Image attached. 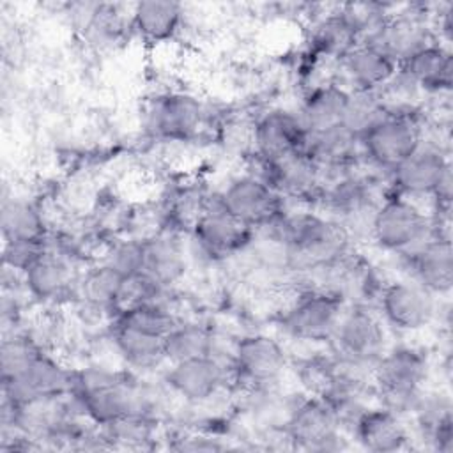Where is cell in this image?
<instances>
[{"instance_id": "6da1fadb", "label": "cell", "mask_w": 453, "mask_h": 453, "mask_svg": "<svg viewBox=\"0 0 453 453\" xmlns=\"http://www.w3.org/2000/svg\"><path fill=\"white\" fill-rule=\"evenodd\" d=\"M288 260L301 269H322L340 262L350 234L336 219L315 212H296L276 221Z\"/></svg>"}, {"instance_id": "7a4b0ae2", "label": "cell", "mask_w": 453, "mask_h": 453, "mask_svg": "<svg viewBox=\"0 0 453 453\" xmlns=\"http://www.w3.org/2000/svg\"><path fill=\"white\" fill-rule=\"evenodd\" d=\"M428 373V359L421 349L396 347L384 354L372 366V388L380 405L396 412H412L423 395V382Z\"/></svg>"}, {"instance_id": "3957f363", "label": "cell", "mask_w": 453, "mask_h": 453, "mask_svg": "<svg viewBox=\"0 0 453 453\" xmlns=\"http://www.w3.org/2000/svg\"><path fill=\"white\" fill-rule=\"evenodd\" d=\"M71 393L85 418L99 426H106L126 414L142 412L140 393L124 379L104 370L73 373Z\"/></svg>"}, {"instance_id": "277c9868", "label": "cell", "mask_w": 453, "mask_h": 453, "mask_svg": "<svg viewBox=\"0 0 453 453\" xmlns=\"http://www.w3.org/2000/svg\"><path fill=\"white\" fill-rule=\"evenodd\" d=\"M368 232L380 250L403 255L432 235V219L407 196L391 195L375 207Z\"/></svg>"}, {"instance_id": "5b68a950", "label": "cell", "mask_w": 453, "mask_h": 453, "mask_svg": "<svg viewBox=\"0 0 453 453\" xmlns=\"http://www.w3.org/2000/svg\"><path fill=\"white\" fill-rule=\"evenodd\" d=\"M334 357L349 368H372L386 350V331L380 319L365 306L342 313L331 336Z\"/></svg>"}, {"instance_id": "8992f818", "label": "cell", "mask_w": 453, "mask_h": 453, "mask_svg": "<svg viewBox=\"0 0 453 453\" xmlns=\"http://www.w3.org/2000/svg\"><path fill=\"white\" fill-rule=\"evenodd\" d=\"M414 111L388 113L361 136V154L377 168L391 172L423 142Z\"/></svg>"}, {"instance_id": "52a82bcc", "label": "cell", "mask_w": 453, "mask_h": 453, "mask_svg": "<svg viewBox=\"0 0 453 453\" xmlns=\"http://www.w3.org/2000/svg\"><path fill=\"white\" fill-rule=\"evenodd\" d=\"M216 200L232 218L250 228L269 226L283 218V196L251 173L232 179Z\"/></svg>"}, {"instance_id": "ba28073f", "label": "cell", "mask_w": 453, "mask_h": 453, "mask_svg": "<svg viewBox=\"0 0 453 453\" xmlns=\"http://www.w3.org/2000/svg\"><path fill=\"white\" fill-rule=\"evenodd\" d=\"M343 313L342 297L331 290H306L283 315V329L301 342H329Z\"/></svg>"}, {"instance_id": "9c48e42d", "label": "cell", "mask_w": 453, "mask_h": 453, "mask_svg": "<svg viewBox=\"0 0 453 453\" xmlns=\"http://www.w3.org/2000/svg\"><path fill=\"white\" fill-rule=\"evenodd\" d=\"M287 439L297 449L334 451L340 449V423L334 411L320 396H308L288 414Z\"/></svg>"}, {"instance_id": "30bf717a", "label": "cell", "mask_w": 453, "mask_h": 453, "mask_svg": "<svg viewBox=\"0 0 453 453\" xmlns=\"http://www.w3.org/2000/svg\"><path fill=\"white\" fill-rule=\"evenodd\" d=\"M4 402L21 405L37 398H55L71 393L73 372L42 350L16 375L2 379Z\"/></svg>"}, {"instance_id": "8fae6325", "label": "cell", "mask_w": 453, "mask_h": 453, "mask_svg": "<svg viewBox=\"0 0 453 453\" xmlns=\"http://www.w3.org/2000/svg\"><path fill=\"white\" fill-rule=\"evenodd\" d=\"M389 173L396 195L434 196L439 186L451 177V163L439 145L421 142L419 147Z\"/></svg>"}, {"instance_id": "7c38bea8", "label": "cell", "mask_w": 453, "mask_h": 453, "mask_svg": "<svg viewBox=\"0 0 453 453\" xmlns=\"http://www.w3.org/2000/svg\"><path fill=\"white\" fill-rule=\"evenodd\" d=\"M251 230L232 218L218 200L207 202L202 214L191 225L195 244L212 260L241 251L251 241Z\"/></svg>"}, {"instance_id": "4fadbf2b", "label": "cell", "mask_w": 453, "mask_h": 453, "mask_svg": "<svg viewBox=\"0 0 453 453\" xmlns=\"http://www.w3.org/2000/svg\"><path fill=\"white\" fill-rule=\"evenodd\" d=\"M287 366V352L283 345L262 333L246 334L237 340L232 354V368L237 377L255 386L278 380Z\"/></svg>"}, {"instance_id": "5bb4252c", "label": "cell", "mask_w": 453, "mask_h": 453, "mask_svg": "<svg viewBox=\"0 0 453 453\" xmlns=\"http://www.w3.org/2000/svg\"><path fill=\"white\" fill-rule=\"evenodd\" d=\"M308 136L299 113L283 108L265 111L253 124V149L262 159H278L306 150Z\"/></svg>"}, {"instance_id": "9a60e30c", "label": "cell", "mask_w": 453, "mask_h": 453, "mask_svg": "<svg viewBox=\"0 0 453 453\" xmlns=\"http://www.w3.org/2000/svg\"><path fill=\"white\" fill-rule=\"evenodd\" d=\"M379 304L386 324L403 333L423 329L434 317V296L411 280L388 283Z\"/></svg>"}, {"instance_id": "2e32d148", "label": "cell", "mask_w": 453, "mask_h": 453, "mask_svg": "<svg viewBox=\"0 0 453 453\" xmlns=\"http://www.w3.org/2000/svg\"><path fill=\"white\" fill-rule=\"evenodd\" d=\"M409 280L432 296H446L453 285V250L448 237L430 235L403 253Z\"/></svg>"}, {"instance_id": "e0dca14e", "label": "cell", "mask_w": 453, "mask_h": 453, "mask_svg": "<svg viewBox=\"0 0 453 453\" xmlns=\"http://www.w3.org/2000/svg\"><path fill=\"white\" fill-rule=\"evenodd\" d=\"M165 382L182 400L189 403H203L216 396L226 382L225 366L212 356L193 357L172 363Z\"/></svg>"}, {"instance_id": "ac0fdd59", "label": "cell", "mask_w": 453, "mask_h": 453, "mask_svg": "<svg viewBox=\"0 0 453 453\" xmlns=\"http://www.w3.org/2000/svg\"><path fill=\"white\" fill-rule=\"evenodd\" d=\"M365 42L379 48L396 65H402L418 50L434 42V35L425 14L400 12L388 16L380 28Z\"/></svg>"}, {"instance_id": "d6986e66", "label": "cell", "mask_w": 453, "mask_h": 453, "mask_svg": "<svg viewBox=\"0 0 453 453\" xmlns=\"http://www.w3.org/2000/svg\"><path fill=\"white\" fill-rule=\"evenodd\" d=\"M203 119L200 101L184 92H170L154 101L149 110L152 133L170 140H184L196 133Z\"/></svg>"}, {"instance_id": "ffe728a7", "label": "cell", "mask_w": 453, "mask_h": 453, "mask_svg": "<svg viewBox=\"0 0 453 453\" xmlns=\"http://www.w3.org/2000/svg\"><path fill=\"white\" fill-rule=\"evenodd\" d=\"M357 444L373 453H393L403 449L409 434L400 421V414L386 407H366L350 425Z\"/></svg>"}, {"instance_id": "44dd1931", "label": "cell", "mask_w": 453, "mask_h": 453, "mask_svg": "<svg viewBox=\"0 0 453 453\" xmlns=\"http://www.w3.org/2000/svg\"><path fill=\"white\" fill-rule=\"evenodd\" d=\"M349 90L379 92L396 73L398 65L379 48L359 42L340 57Z\"/></svg>"}, {"instance_id": "7402d4cb", "label": "cell", "mask_w": 453, "mask_h": 453, "mask_svg": "<svg viewBox=\"0 0 453 453\" xmlns=\"http://www.w3.org/2000/svg\"><path fill=\"white\" fill-rule=\"evenodd\" d=\"M350 90L336 81L320 83L310 88L303 99L299 117L308 133H320L343 124Z\"/></svg>"}, {"instance_id": "603a6c76", "label": "cell", "mask_w": 453, "mask_h": 453, "mask_svg": "<svg viewBox=\"0 0 453 453\" xmlns=\"http://www.w3.org/2000/svg\"><path fill=\"white\" fill-rule=\"evenodd\" d=\"M423 92H448L453 78L451 51L441 42H430L398 65Z\"/></svg>"}, {"instance_id": "cb8c5ba5", "label": "cell", "mask_w": 453, "mask_h": 453, "mask_svg": "<svg viewBox=\"0 0 453 453\" xmlns=\"http://www.w3.org/2000/svg\"><path fill=\"white\" fill-rule=\"evenodd\" d=\"M306 152L315 159L322 172H349V168L354 166L359 156H363L359 134L352 133L343 124L320 133H310Z\"/></svg>"}, {"instance_id": "d4e9b609", "label": "cell", "mask_w": 453, "mask_h": 453, "mask_svg": "<svg viewBox=\"0 0 453 453\" xmlns=\"http://www.w3.org/2000/svg\"><path fill=\"white\" fill-rule=\"evenodd\" d=\"M143 242L142 273L161 287L177 283L186 273V253L180 241L172 234H154Z\"/></svg>"}, {"instance_id": "484cf974", "label": "cell", "mask_w": 453, "mask_h": 453, "mask_svg": "<svg viewBox=\"0 0 453 453\" xmlns=\"http://www.w3.org/2000/svg\"><path fill=\"white\" fill-rule=\"evenodd\" d=\"M73 267L69 262L50 250H46L25 273L23 283L32 297L37 301L51 303L71 288Z\"/></svg>"}, {"instance_id": "4316f807", "label": "cell", "mask_w": 453, "mask_h": 453, "mask_svg": "<svg viewBox=\"0 0 453 453\" xmlns=\"http://www.w3.org/2000/svg\"><path fill=\"white\" fill-rule=\"evenodd\" d=\"M182 14L175 2H140L133 7L131 25L143 41L166 42L179 32Z\"/></svg>"}, {"instance_id": "83f0119b", "label": "cell", "mask_w": 453, "mask_h": 453, "mask_svg": "<svg viewBox=\"0 0 453 453\" xmlns=\"http://www.w3.org/2000/svg\"><path fill=\"white\" fill-rule=\"evenodd\" d=\"M212 333L196 322H177L163 338L165 361L179 363L193 357L212 356Z\"/></svg>"}, {"instance_id": "f1b7e54d", "label": "cell", "mask_w": 453, "mask_h": 453, "mask_svg": "<svg viewBox=\"0 0 453 453\" xmlns=\"http://www.w3.org/2000/svg\"><path fill=\"white\" fill-rule=\"evenodd\" d=\"M113 345L119 356L136 370H149L165 361L163 338L113 324Z\"/></svg>"}, {"instance_id": "f546056e", "label": "cell", "mask_w": 453, "mask_h": 453, "mask_svg": "<svg viewBox=\"0 0 453 453\" xmlns=\"http://www.w3.org/2000/svg\"><path fill=\"white\" fill-rule=\"evenodd\" d=\"M126 280L127 278H124L120 273L101 262L85 273L80 283V292L94 308H120Z\"/></svg>"}, {"instance_id": "4dcf8cb0", "label": "cell", "mask_w": 453, "mask_h": 453, "mask_svg": "<svg viewBox=\"0 0 453 453\" xmlns=\"http://www.w3.org/2000/svg\"><path fill=\"white\" fill-rule=\"evenodd\" d=\"M2 237L5 241H42V216L27 202L12 198L2 203Z\"/></svg>"}, {"instance_id": "1f68e13d", "label": "cell", "mask_w": 453, "mask_h": 453, "mask_svg": "<svg viewBox=\"0 0 453 453\" xmlns=\"http://www.w3.org/2000/svg\"><path fill=\"white\" fill-rule=\"evenodd\" d=\"M115 324L150 336L165 338V334L177 324V320L165 304L159 301H149L120 308Z\"/></svg>"}, {"instance_id": "d6a6232c", "label": "cell", "mask_w": 453, "mask_h": 453, "mask_svg": "<svg viewBox=\"0 0 453 453\" xmlns=\"http://www.w3.org/2000/svg\"><path fill=\"white\" fill-rule=\"evenodd\" d=\"M386 115H388V110L379 92L350 90L343 126L361 136L368 127H372L375 122H379Z\"/></svg>"}, {"instance_id": "836d02e7", "label": "cell", "mask_w": 453, "mask_h": 453, "mask_svg": "<svg viewBox=\"0 0 453 453\" xmlns=\"http://www.w3.org/2000/svg\"><path fill=\"white\" fill-rule=\"evenodd\" d=\"M315 44L320 51L343 57L349 50L359 44V39L349 21L343 18L342 11L333 12L324 18L315 30Z\"/></svg>"}, {"instance_id": "e575fe53", "label": "cell", "mask_w": 453, "mask_h": 453, "mask_svg": "<svg viewBox=\"0 0 453 453\" xmlns=\"http://www.w3.org/2000/svg\"><path fill=\"white\" fill-rule=\"evenodd\" d=\"M103 428L104 441H113L127 448H142L154 434V423L143 412L126 414Z\"/></svg>"}, {"instance_id": "d590c367", "label": "cell", "mask_w": 453, "mask_h": 453, "mask_svg": "<svg viewBox=\"0 0 453 453\" xmlns=\"http://www.w3.org/2000/svg\"><path fill=\"white\" fill-rule=\"evenodd\" d=\"M103 264L115 269L124 278L140 274L143 269V242L138 239H126V241L113 242L108 248Z\"/></svg>"}, {"instance_id": "8d00e7d4", "label": "cell", "mask_w": 453, "mask_h": 453, "mask_svg": "<svg viewBox=\"0 0 453 453\" xmlns=\"http://www.w3.org/2000/svg\"><path fill=\"white\" fill-rule=\"evenodd\" d=\"M41 347L28 336H12L2 343V379L12 377L21 372L37 354Z\"/></svg>"}, {"instance_id": "74e56055", "label": "cell", "mask_w": 453, "mask_h": 453, "mask_svg": "<svg viewBox=\"0 0 453 453\" xmlns=\"http://www.w3.org/2000/svg\"><path fill=\"white\" fill-rule=\"evenodd\" d=\"M48 250L46 239L42 241H5L4 242V265L14 273H25L44 251Z\"/></svg>"}]
</instances>
